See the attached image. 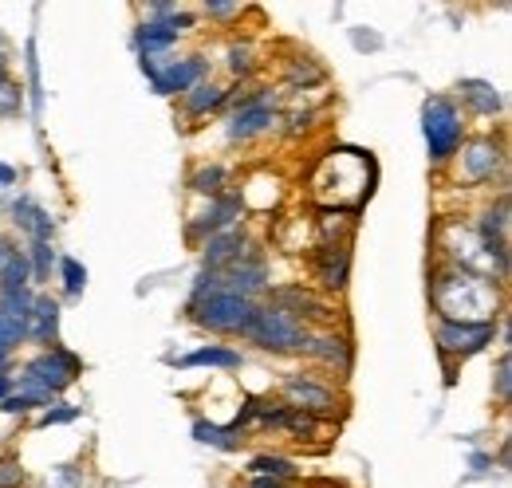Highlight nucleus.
Wrapping results in <instances>:
<instances>
[{"label":"nucleus","instance_id":"obj_25","mask_svg":"<svg viewBox=\"0 0 512 488\" xmlns=\"http://www.w3.org/2000/svg\"><path fill=\"white\" fill-rule=\"evenodd\" d=\"M64 280H67V292H71V296H79V292H83L87 272L79 268V260H64Z\"/></svg>","mask_w":512,"mask_h":488},{"label":"nucleus","instance_id":"obj_33","mask_svg":"<svg viewBox=\"0 0 512 488\" xmlns=\"http://www.w3.org/2000/svg\"><path fill=\"white\" fill-rule=\"evenodd\" d=\"M253 488H284V481H272V477H264V481H256Z\"/></svg>","mask_w":512,"mask_h":488},{"label":"nucleus","instance_id":"obj_3","mask_svg":"<svg viewBox=\"0 0 512 488\" xmlns=\"http://www.w3.org/2000/svg\"><path fill=\"white\" fill-rule=\"evenodd\" d=\"M245 335L253 343H260L264 351H300L304 339H308L304 327H300V319L288 315L284 307H260V311H253Z\"/></svg>","mask_w":512,"mask_h":488},{"label":"nucleus","instance_id":"obj_7","mask_svg":"<svg viewBox=\"0 0 512 488\" xmlns=\"http://www.w3.org/2000/svg\"><path fill=\"white\" fill-rule=\"evenodd\" d=\"M485 343H493V323H442L438 347L446 355H477Z\"/></svg>","mask_w":512,"mask_h":488},{"label":"nucleus","instance_id":"obj_28","mask_svg":"<svg viewBox=\"0 0 512 488\" xmlns=\"http://www.w3.org/2000/svg\"><path fill=\"white\" fill-rule=\"evenodd\" d=\"M79 410H48L44 418H40V426H56V422H71Z\"/></svg>","mask_w":512,"mask_h":488},{"label":"nucleus","instance_id":"obj_34","mask_svg":"<svg viewBox=\"0 0 512 488\" xmlns=\"http://www.w3.org/2000/svg\"><path fill=\"white\" fill-rule=\"evenodd\" d=\"M4 398H8V378L0 374V402H4Z\"/></svg>","mask_w":512,"mask_h":488},{"label":"nucleus","instance_id":"obj_32","mask_svg":"<svg viewBox=\"0 0 512 488\" xmlns=\"http://www.w3.org/2000/svg\"><path fill=\"white\" fill-rule=\"evenodd\" d=\"M12 182H16V174H12L8 166H0V189H4V185H12Z\"/></svg>","mask_w":512,"mask_h":488},{"label":"nucleus","instance_id":"obj_31","mask_svg":"<svg viewBox=\"0 0 512 488\" xmlns=\"http://www.w3.org/2000/svg\"><path fill=\"white\" fill-rule=\"evenodd\" d=\"M237 8H241V4H209V12H213V16H233Z\"/></svg>","mask_w":512,"mask_h":488},{"label":"nucleus","instance_id":"obj_26","mask_svg":"<svg viewBox=\"0 0 512 488\" xmlns=\"http://www.w3.org/2000/svg\"><path fill=\"white\" fill-rule=\"evenodd\" d=\"M24 481V469H20V461H0V488H12Z\"/></svg>","mask_w":512,"mask_h":488},{"label":"nucleus","instance_id":"obj_13","mask_svg":"<svg viewBox=\"0 0 512 488\" xmlns=\"http://www.w3.org/2000/svg\"><path fill=\"white\" fill-rule=\"evenodd\" d=\"M56 323H60V307L52 304V300H36V304L28 307V331L24 335L48 343L56 335Z\"/></svg>","mask_w":512,"mask_h":488},{"label":"nucleus","instance_id":"obj_24","mask_svg":"<svg viewBox=\"0 0 512 488\" xmlns=\"http://www.w3.org/2000/svg\"><path fill=\"white\" fill-rule=\"evenodd\" d=\"M221 182H225V170L213 166V170H201V174L193 178V189H197V193H217Z\"/></svg>","mask_w":512,"mask_h":488},{"label":"nucleus","instance_id":"obj_12","mask_svg":"<svg viewBox=\"0 0 512 488\" xmlns=\"http://www.w3.org/2000/svg\"><path fill=\"white\" fill-rule=\"evenodd\" d=\"M28 276H32L28 256H24L20 248H12V244L0 241V292H8V288H24Z\"/></svg>","mask_w":512,"mask_h":488},{"label":"nucleus","instance_id":"obj_5","mask_svg":"<svg viewBox=\"0 0 512 488\" xmlns=\"http://www.w3.org/2000/svg\"><path fill=\"white\" fill-rule=\"evenodd\" d=\"M79 374V359L67 355V351H52V355H40L36 363L28 366V386H40L48 394H60L75 382Z\"/></svg>","mask_w":512,"mask_h":488},{"label":"nucleus","instance_id":"obj_14","mask_svg":"<svg viewBox=\"0 0 512 488\" xmlns=\"http://www.w3.org/2000/svg\"><path fill=\"white\" fill-rule=\"evenodd\" d=\"M12 213H16V225H20V229H28V233L36 237V244L52 241V217H48L44 209H36L32 201H16V205H12Z\"/></svg>","mask_w":512,"mask_h":488},{"label":"nucleus","instance_id":"obj_19","mask_svg":"<svg viewBox=\"0 0 512 488\" xmlns=\"http://www.w3.org/2000/svg\"><path fill=\"white\" fill-rule=\"evenodd\" d=\"M461 91H465V99H469L477 111H485V115L501 107V99L493 95V87H489V83H461Z\"/></svg>","mask_w":512,"mask_h":488},{"label":"nucleus","instance_id":"obj_17","mask_svg":"<svg viewBox=\"0 0 512 488\" xmlns=\"http://www.w3.org/2000/svg\"><path fill=\"white\" fill-rule=\"evenodd\" d=\"M465 166H469V178H473V182L489 178V174L497 170V146H493V142H477V146L469 150Z\"/></svg>","mask_w":512,"mask_h":488},{"label":"nucleus","instance_id":"obj_18","mask_svg":"<svg viewBox=\"0 0 512 488\" xmlns=\"http://www.w3.org/2000/svg\"><path fill=\"white\" fill-rule=\"evenodd\" d=\"M182 366H225V370H233V366H241V355H233L225 347H201V351L186 355Z\"/></svg>","mask_w":512,"mask_h":488},{"label":"nucleus","instance_id":"obj_20","mask_svg":"<svg viewBox=\"0 0 512 488\" xmlns=\"http://www.w3.org/2000/svg\"><path fill=\"white\" fill-rule=\"evenodd\" d=\"M221 99H225V91H221V87H209V83H201V87H193L190 111H193V115H205V111H213Z\"/></svg>","mask_w":512,"mask_h":488},{"label":"nucleus","instance_id":"obj_6","mask_svg":"<svg viewBox=\"0 0 512 488\" xmlns=\"http://www.w3.org/2000/svg\"><path fill=\"white\" fill-rule=\"evenodd\" d=\"M28 307H32V300L24 296V288L0 292V359L24 339V331H28Z\"/></svg>","mask_w":512,"mask_h":488},{"label":"nucleus","instance_id":"obj_10","mask_svg":"<svg viewBox=\"0 0 512 488\" xmlns=\"http://www.w3.org/2000/svg\"><path fill=\"white\" fill-rule=\"evenodd\" d=\"M241 244H245V233H241V229H225V233H217L213 241L205 244V268L217 272V268L241 260Z\"/></svg>","mask_w":512,"mask_h":488},{"label":"nucleus","instance_id":"obj_16","mask_svg":"<svg viewBox=\"0 0 512 488\" xmlns=\"http://www.w3.org/2000/svg\"><path fill=\"white\" fill-rule=\"evenodd\" d=\"M304 351L308 355H316L323 363H339V366H351V351H347V343L343 339H331V335H316V339H304Z\"/></svg>","mask_w":512,"mask_h":488},{"label":"nucleus","instance_id":"obj_8","mask_svg":"<svg viewBox=\"0 0 512 488\" xmlns=\"http://www.w3.org/2000/svg\"><path fill=\"white\" fill-rule=\"evenodd\" d=\"M146 75L154 79V91L158 95H174V91H190L193 83L201 79V60H182V63H166V67H154L150 60H142Z\"/></svg>","mask_w":512,"mask_h":488},{"label":"nucleus","instance_id":"obj_11","mask_svg":"<svg viewBox=\"0 0 512 488\" xmlns=\"http://www.w3.org/2000/svg\"><path fill=\"white\" fill-rule=\"evenodd\" d=\"M268 122H272L268 99H249V103L237 111V119L229 122V138H253V134H260Z\"/></svg>","mask_w":512,"mask_h":488},{"label":"nucleus","instance_id":"obj_4","mask_svg":"<svg viewBox=\"0 0 512 488\" xmlns=\"http://www.w3.org/2000/svg\"><path fill=\"white\" fill-rule=\"evenodd\" d=\"M422 130H426L434 162H446L449 154L457 150V142H461V115H457V107L449 99H430L426 111H422Z\"/></svg>","mask_w":512,"mask_h":488},{"label":"nucleus","instance_id":"obj_27","mask_svg":"<svg viewBox=\"0 0 512 488\" xmlns=\"http://www.w3.org/2000/svg\"><path fill=\"white\" fill-rule=\"evenodd\" d=\"M32 248H36V276H48V268H52V256L48 252L52 248L48 244H32Z\"/></svg>","mask_w":512,"mask_h":488},{"label":"nucleus","instance_id":"obj_30","mask_svg":"<svg viewBox=\"0 0 512 488\" xmlns=\"http://www.w3.org/2000/svg\"><path fill=\"white\" fill-rule=\"evenodd\" d=\"M497 390H501V398H509V359H501V374H497Z\"/></svg>","mask_w":512,"mask_h":488},{"label":"nucleus","instance_id":"obj_23","mask_svg":"<svg viewBox=\"0 0 512 488\" xmlns=\"http://www.w3.org/2000/svg\"><path fill=\"white\" fill-rule=\"evenodd\" d=\"M193 437H197V441H205V445H221V449H237V437H233L229 429L205 426V422H197V426H193Z\"/></svg>","mask_w":512,"mask_h":488},{"label":"nucleus","instance_id":"obj_1","mask_svg":"<svg viewBox=\"0 0 512 488\" xmlns=\"http://www.w3.org/2000/svg\"><path fill=\"white\" fill-rule=\"evenodd\" d=\"M434 304L446 315V323H489V315H497V292L489 276H473L461 268L438 276Z\"/></svg>","mask_w":512,"mask_h":488},{"label":"nucleus","instance_id":"obj_22","mask_svg":"<svg viewBox=\"0 0 512 488\" xmlns=\"http://www.w3.org/2000/svg\"><path fill=\"white\" fill-rule=\"evenodd\" d=\"M249 469H253V473H264V477H272V481H284V477L296 473L292 461H284V457H256Z\"/></svg>","mask_w":512,"mask_h":488},{"label":"nucleus","instance_id":"obj_9","mask_svg":"<svg viewBox=\"0 0 512 488\" xmlns=\"http://www.w3.org/2000/svg\"><path fill=\"white\" fill-rule=\"evenodd\" d=\"M284 398H288V406H296V410H316V414H331L335 410V398H331V390H323L316 382H300V378H292L288 382V390H284Z\"/></svg>","mask_w":512,"mask_h":488},{"label":"nucleus","instance_id":"obj_21","mask_svg":"<svg viewBox=\"0 0 512 488\" xmlns=\"http://www.w3.org/2000/svg\"><path fill=\"white\" fill-rule=\"evenodd\" d=\"M320 276H323V284H327V288H343V284H347V252H339V260L323 256Z\"/></svg>","mask_w":512,"mask_h":488},{"label":"nucleus","instance_id":"obj_29","mask_svg":"<svg viewBox=\"0 0 512 488\" xmlns=\"http://www.w3.org/2000/svg\"><path fill=\"white\" fill-rule=\"evenodd\" d=\"M229 67H233L237 75L249 71V48H233V63H229Z\"/></svg>","mask_w":512,"mask_h":488},{"label":"nucleus","instance_id":"obj_2","mask_svg":"<svg viewBox=\"0 0 512 488\" xmlns=\"http://www.w3.org/2000/svg\"><path fill=\"white\" fill-rule=\"evenodd\" d=\"M253 300H245V296H233V292H197V300H193V319L201 323V327H209V331H225V335H237V331H245L249 327V319H253Z\"/></svg>","mask_w":512,"mask_h":488},{"label":"nucleus","instance_id":"obj_15","mask_svg":"<svg viewBox=\"0 0 512 488\" xmlns=\"http://www.w3.org/2000/svg\"><path fill=\"white\" fill-rule=\"evenodd\" d=\"M241 213V201L237 197H221V201H213L205 213H201V221L193 225V229H209V233H217V229H233V217Z\"/></svg>","mask_w":512,"mask_h":488}]
</instances>
